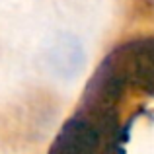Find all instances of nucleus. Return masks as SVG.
I'll return each instance as SVG.
<instances>
[{"label": "nucleus", "instance_id": "obj_1", "mask_svg": "<svg viewBox=\"0 0 154 154\" xmlns=\"http://www.w3.org/2000/svg\"><path fill=\"white\" fill-rule=\"evenodd\" d=\"M100 131L88 117H72L64 123L53 144L51 154H96Z\"/></svg>", "mask_w": 154, "mask_h": 154}, {"label": "nucleus", "instance_id": "obj_2", "mask_svg": "<svg viewBox=\"0 0 154 154\" xmlns=\"http://www.w3.org/2000/svg\"><path fill=\"white\" fill-rule=\"evenodd\" d=\"M82 47L72 35H59L47 51V63L59 76H74L82 66Z\"/></svg>", "mask_w": 154, "mask_h": 154}]
</instances>
